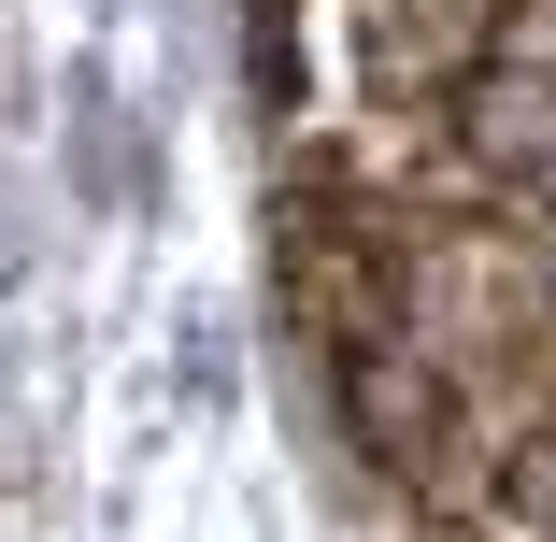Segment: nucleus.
Returning a JSON list of instances; mask_svg holds the SVG:
<instances>
[{"label":"nucleus","mask_w":556,"mask_h":542,"mask_svg":"<svg viewBox=\"0 0 556 542\" xmlns=\"http://www.w3.org/2000/svg\"><path fill=\"white\" fill-rule=\"evenodd\" d=\"M514 500L556 528V428H528V457H514Z\"/></svg>","instance_id":"1"}]
</instances>
